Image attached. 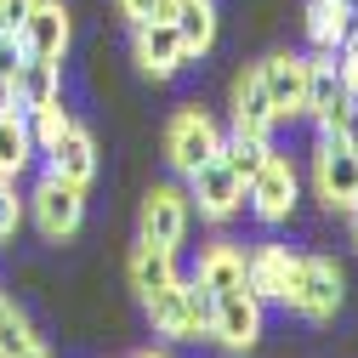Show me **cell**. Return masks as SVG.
Wrapping results in <instances>:
<instances>
[{
	"mask_svg": "<svg viewBox=\"0 0 358 358\" xmlns=\"http://www.w3.org/2000/svg\"><path fill=\"white\" fill-rule=\"evenodd\" d=\"M245 205L262 222H290V210H296V165L285 154H267L262 171L245 182Z\"/></svg>",
	"mask_w": 358,
	"mask_h": 358,
	"instance_id": "5",
	"label": "cell"
},
{
	"mask_svg": "<svg viewBox=\"0 0 358 358\" xmlns=\"http://www.w3.org/2000/svg\"><path fill=\"white\" fill-rule=\"evenodd\" d=\"M143 301H148V319H154L159 336H171V341H199V324H194V313H188V290H182V279L165 285V290H148Z\"/></svg>",
	"mask_w": 358,
	"mask_h": 358,
	"instance_id": "14",
	"label": "cell"
},
{
	"mask_svg": "<svg viewBox=\"0 0 358 358\" xmlns=\"http://www.w3.org/2000/svg\"><path fill=\"white\" fill-rule=\"evenodd\" d=\"M137 358H165V352H154V347H148V352H137Z\"/></svg>",
	"mask_w": 358,
	"mask_h": 358,
	"instance_id": "36",
	"label": "cell"
},
{
	"mask_svg": "<svg viewBox=\"0 0 358 358\" xmlns=\"http://www.w3.org/2000/svg\"><path fill=\"white\" fill-rule=\"evenodd\" d=\"M12 358H52V352H46V341H40V336H34V341H29L23 352H12Z\"/></svg>",
	"mask_w": 358,
	"mask_h": 358,
	"instance_id": "34",
	"label": "cell"
},
{
	"mask_svg": "<svg viewBox=\"0 0 358 358\" xmlns=\"http://www.w3.org/2000/svg\"><path fill=\"white\" fill-rule=\"evenodd\" d=\"M23 125H29V143H34V154H46L63 131L74 125V114L63 108V97H52V103H40V108H23Z\"/></svg>",
	"mask_w": 358,
	"mask_h": 358,
	"instance_id": "22",
	"label": "cell"
},
{
	"mask_svg": "<svg viewBox=\"0 0 358 358\" xmlns=\"http://www.w3.org/2000/svg\"><path fill=\"white\" fill-rule=\"evenodd\" d=\"M0 34H6V29H0Z\"/></svg>",
	"mask_w": 358,
	"mask_h": 358,
	"instance_id": "41",
	"label": "cell"
},
{
	"mask_svg": "<svg viewBox=\"0 0 358 358\" xmlns=\"http://www.w3.org/2000/svg\"><path fill=\"white\" fill-rule=\"evenodd\" d=\"M336 131H341V137H347V148L358 154V103H352V108L341 114V125H336Z\"/></svg>",
	"mask_w": 358,
	"mask_h": 358,
	"instance_id": "32",
	"label": "cell"
},
{
	"mask_svg": "<svg viewBox=\"0 0 358 358\" xmlns=\"http://www.w3.org/2000/svg\"><path fill=\"white\" fill-rule=\"evenodd\" d=\"M352 199H358V194H352ZM352 199H347V205H352Z\"/></svg>",
	"mask_w": 358,
	"mask_h": 358,
	"instance_id": "40",
	"label": "cell"
},
{
	"mask_svg": "<svg viewBox=\"0 0 358 358\" xmlns=\"http://www.w3.org/2000/svg\"><path fill=\"white\" fill-rule=\"evenodd\" d=\"M347 6H358V0H347Z\"/></svg>",
	"mask_w": 358,
	"mask_h": 358,
	"instance_id": "39",
	"label": "cell"
},
{
	"mask_svg": "<svg viewBox=\"0 0 358 358\" xmlns=\"http://www.w3.org/2000/svg\"><path fill=\"white\" fill-rule=\"evenodd\" d=\"M285 273H290V250L285 245H262L245 256V296H256L262 307L285 296Z\"/></svg>",
	"mask_w": 358,
	"mask_h": 358,
	"instance_id": "15",
	"label": "cell"
},
{
	"mask_svg": "<svg viewBox=\"0 0 358 358\" xmlns=\"http://www.w3.org/2000/svg\"><path fill=\"white\" fill-rule=\"evenodd\" d=\"M46 159H52V176H63V182H74V188H92V176H97V137L85 125H69L63 137L46 148Z\"/></svg>",
	"mask_w": 358,
	"mask_h": 358,
	"instance_id": "12",
	"label": "cell"
},
{
	"mask_svg": "<svg viewBox=\"0 0 358 358\" xmlns=\"http://www.w3.org/2000/svg\"><path fill=\"white\" fill-rule=\"evenodd\" d=\"M12 234H17V176L0 182V245H6Z\"/></svg>",
	"mask_w": 358,
	"mask_h": 358,
	"instance_id": "27",
	"label": "cell"
},
{
	"mask_svg": "<svg viewBox=\"0 0 358 358\" xmlns=\"http://www.w3.org/2000/svg\"><path fill=\"white\" fill-rule=\"evenodd\" d=\"M29 210H34V228L46 234L52 245L57 239H74V228H80V216H85V188H74V182H63V176H40V188L29 194Z\"/></svg>",
	"mask_w": 358,
	"mask_h": 358,
	"instance_id": "4",
	"label": "cell"
},
{
	"mask_svg": "<svg viewBox=\"0 0 358 358\" xmlns=\"http://www.w3.org/2000/svg\"><path fill=\"white\" fill-rule=\"evenodd\" d=\"M199 285H210L216 296L222 290H245V250H234V245H210L205 256H199V273H194Z\"/></svg>",
	"mask_w": 358,
	"mask_h": 358,
	"instance_id": "20",
	"label": "cell"
},
{
	"mask_svg": "<svg viewBox=\"0 0 358 358\" xmlns=\"http://www.w3.org/2000/svg\"><path fill=\"white\" fill-rule=\"evenodd\" d=\"M307 40H313V57L336 52V34H341V6H319V0H307Z\"/></svg>",
	"mask_w": 358,
	"mask_h": 358,
	"instance_id": "24",
	"label": "cell"
},
{
	"mask_svg": "<svg viewBox=\"0 0 358 358\" xmlns=\"http://www.w3.org/2000/svg\"><path fill=\"white\" fill-rule=\"evenodd\" d=\"M290 313H301V319L324 324L336 319L341 307V267L330 256H290V273H285V296H279Z\"/></svg>",
	"mask_w": 358,
	"mask_h": 358,
	"instance_id": "1",
	"label": "cell"
},
{
	"mask_svg": "<svg viewBox=\"0 0 358 358\" xmlns=\"http://www.w3.org/2000/svg\"><path fill=\"white\" fill-rule=\"evenodd\" d=\"M114 6H120V17H131V23H148V17H171L176 0H114Z\"/></svg>",
	"mask_w": 358,
	"mask_h": 358,
	"instance_id": "26",
	"label": "cell"
},
{
	"mask_svg": "<svg viewBox=\"0 0 358 358\" xmlns=\"http://www.w3.org/2000/svg\"><path fill=\"white\" fill-rule=\"evenodd\" d=\"M176 279H182V273H176V250L137 239V250H131V290L148 296V290H165V285H176Z\"/></svg>",
	"mask_w": 358,
	"mask_h": 358,
	"instance_id": "18",
	"label": "cell"
},
{
	"mask_svg": "<svg viewBox=\"0 0 358 358\" xmlns=\"http://www.w3.org/2000/svg\"><path fill=\"white\" fill-rule=\"evenodd\" d=\"M330 63H336V74H341V85H347V97L358 103V52H324Z\"/></svg>",
	"mask_w": 358,
	"mask_h": 358,
	"instance_id": "29",
	"label": "cell"
},
{
	"mask_svg": "<svg viewBox=\"0 0 358 358\" xmlns=\"http://www.w3.org/2000/svg\"><path fill=\"white\" fill-rule=\"evenodd\" d=\"M273 97H267V85H262V74L250 69L239 85H234V125L239 131H256V137H267V131H273Z\"/></svg>",
	"mask_w": 358,
	"mask_h": 358,
	"instance_id": "17",
	"label": "cell"
},
{
	"mask_svg": "<svg viewBox=\"0 0 358 358\" xmlns=\"http://www.w3.org/2000/svg\"><path fill=\"white\" fill-rule=\"evenodd\" d=\"M171 23H176V34H182L188 57L210 52V40H216V6H210V0H176Z\"/></svg>",
	"mask_w": 358,
	"mask_h": 358,
	"instance_id": "19",
	"label": "cell"
},
{
	"mask_svg": "<svg viewBox=\"0 0 358 358\" xmlns=\"http://www.w3.org/2000/svg\"><path fill=\"white\" fill-rule=\"evenodd\" d=\"M182 234H188V194L182 188H148V199H143V222H137V239L143 245H165V250H176L182 245Z\"/></svg>",
	"mask_w": 358,
	"mask_h": 358,
	"instance_id": "8",
	"label": "cell"
},
{
	"mask_svg": "<svg viewBox=\"0 0 358 358\" xmlns=\"http://www.w3.org/2000/svg\"><path fill=\"white\" fill-rule=\"evenodd\" d=\"M313 182H319V199L324 205H341V210L358 194V154L347 148V137H341L336 125L319 131V148H313Z\"/></svg>",
	"mask_w": 358,
	"mask_h": 358,
	"instance_id": "3",
	"label": "cell"
},
{
	"mask_svg": "<svg viewBox=\"0 0 358 358\" xmlns=\"http://www.w3.org/2000/svg\"><path fill=\"white\" fill-rule=\"evenodd\" d=\"M0 114H23L17 97H12V80H0Z\"/></svg>",
	"mask_w": 358,
	"mask_h": 358,
	"instance_id": "33",
	"label": "cell"
},
{
	"mask_svg": "<svg viewBox=\"0 0 358 358\" xmlns=\"http://www.w3.org/2000/svg\"><path fill=\"white\" fill-rule=\"evenodd\" d=\"M6 307H12V301H6V290H0V313H6Z\"/></svg>",
	"mask_w": 358,
	"mask_h": 358,
	"instance_id": "38",
	"label": "cell"
},
{
	"mask_svg": "<svg viewBox=\"0 0 358 358\" xmlns=\"http://www.w3.org/2000/svg\"><path fill=\"white\" fill-rule=\"evenodd\" d=\"M347 108H352V97H347L336 63H330V57H313V69H307V108H301V114H313L319 131H324V125H341Z\"/></svg>",
	"mask_w": 358,
	"mask_h": 358,
	"instance_id": "13",
	"label": "cell"
},
{
	"mask_svg": "<svg viewBox=\"0 0 358 358\" xmlns=\"http://www.w3.org/2000/svg\"><path fill=\"white\" fill-rule=\"evenodd\" d=\"M307 69H313V57H301V52H273L267 63H256V74L267 85V97H273L279 120H296L307 108Z\"/></svg>",
	"mask_w": 358,
	"mask_h": 358,
	"instance_id": "7",
	"label": "cell"
},
{
	"mask_svg": "<svg viewBox=\"0 0 358 358\" xmlns=\"http://www.w3.org/2000/svg\"><path fill=\"white\" fill-rule=\"evenodd\" d=\"M319 6H347V0H319Z\"/></svg>",
	"mask_w": 358,
	"mask_h": 358,
	"instance_id": "37",
	"label": "cell"
},
{
	"mask_svg": "<svg viewBox=\"0 0 358 358\" xmlns=\"http://www.w3.org/2000/svg\"><path fill=\"white\" fill-rule=\"evenodd\" d=\"M267 154H273V143H267V137H256V131H239V125H234V137H222V154H216V159L228 165L239 182H250Z\"/></svg>",
	"mask_w": 358,
	"mask_h": 358,
	"instance_id": "21",
	"label": "cell"
},
{
	"mask_svg": "<svg viewBox=\"0 0 358 358\" xmlns=\"http://www.w3.org/2000/svg\"><path fill=\"white\" fill-rule=\"evenodd\" d=\"M29 12H34V0H0V29L17 34V29L29 23Z\"/></svg>",
	"mask_w": 358,
	"mask_h": 358,
	"instance_id": "30",
	"label": "cell"
},
{
	"mask_svg": "<svg viewBox=\"0 0 358 358\" xmlns=\"http://www.w3.org/2000/svg\"><path fill=\"white\" fill-rule=\"evenodd\" d=\"M336 52H358V6H341V34H336Z\"/></svg>",
	"mask_w": 358,
	"mask_h": 358,
	"instance_id": "31",
	"label": "cell"
},
{
	"mask_svg": "<svg viewBox=\"0 0 358 358\" xmlns=\"http://www.w3.org/2000/svg\"><path fill=\"white\" fill-rule=\"evenodd\" d=\"M12 97H17V108H40V103L63 97V63H52V57H23V69H17V80H12Z\"/></svg>",
	"mask_w": 358,
	"mask_h": 358,
	"instance_id": "16",
	"label": "cell"
},
{
	"mask_svg": "<svg viewBox=\"0 0 358 358\" xmlns=\"http://www.w3.org/2000/svg\"><path fill=\"white\" fill-rule=\"evenodd\" d=\"M29 341H34L29 319H23L17 307H6V313H0V358H12V352H23Z\"/></svg>",
	"mask_w": 358,
	"mask_h": 358,
	"instance_id": "25",
	"label": "cell"
},
{
	"mask_svg": "<svg viewBox=\"0 0 358 358\" xmlns=\"http://www.w3.org/2000/svg\"><path fill=\"white\" fill-rule=\"evenodd\" d=\"M188 199L199 205V216L222 222V216H234L245 205V182L222 165V159H205L199 171H188Z\"/></svg>",
	"mask_w": 358,
	"mask_h": 358,
	"instance_id": "9",
	"label": "cell"
},
{
	"mask_svg": "<svg viewBox=\"0 0 358 358\" xmlns=\"http://www.w3.org/2000/svg\"><path fill=\"white\" fill-rule=\"evenodd\" d=\"M17 34H23L29 57L63 63V52H69V6H63V0H34V12H29V23Z\"/></svg>",
	"mask_w": 358,
	"mask_h": 358,
	"instance_id": "11",
	"label": "cell"
},
{
	"mask_svg": "<svg viewBox=\"0 0 358 358\" xmlns=\"http://www.w3.org/2000/svg\"><path fill=\"white\" fill-rule=\"evenodd\" d=\"M29 159H34V143H29L23 114H0V171H6V176H23Z\"/></svg>",
	"mask_w": 358,
	"mask_h": 358,
	"instance_id": "23",
	"label": "cell"
},
{
	"mask_svg": "<svg viewBox=\"0 0 358 358\" xmlns=\"http://www.w3.org/2000/svg\"><path fill=\"white\" fill-rule=\"evenodd\" d=\"M131 29H137V63L154 80H165L188 63V46H182V34H176L171 17H148V23H131Z\"/></svg>",
	"mask_w": 358,
	"mask_h": 358,
	"instance_id": "10",
	"label": "cell"
},
{
	"mask_svg": "<svg viewBox=\"0 0 358 358\" xmlns=\"http://www.w3.org/2000/svg\"><path fill=\"white\" fill-rule=\"evenodd\" d=\"M205 336H216L222 347H234V352H250L262 341V301L245 296V290H222L216 307H210V330Z\"/></svg>",
	"mask_w": 358,
	"mask_h": 358,
	"instance_id": "6",
	"label": "cell"
},
{
	"mask_svg": "<svg viewBox=\"0 0 358 358\" xmlns=\"http://www.w3.org/2000/svg\"><path fill=\"white\" fill-rule=\"evenodd\" d=\"M29 46H23V34H0V80H17Z\"/></svg>",
	"mask_w": 358,
	"mask_h": 358,
	"instance_id": "28",
	"label": "cell"
},
{
	"mask_svg": "<svg viewBox=\"0 0 358 358\" xmlns=\"http://www.w3.org/2000/svg\"><path fill=\"white\" fill-rule=\"evenodd\" d=\"M347 228H352V245H358V199L347 205Z\"/></svg>",
	"mask_w": 358,
	"mask_h": 358,
	"instance_id": "35",
	"label": "cell"
},
{
	"mask_svg": "<svg viewBox=\"0 0 358 358\" xmlns=\"http://www.w3.org/2000/svg\"><path fill=\"white\" fill-rule=\"evenodd\" d=\"M216 154H222V131H216V120H210L205 108H182V114L165 125V159H171L176 176L199 171V165L216 159Z\"/></svg>",
	"mask_w": 358,
	"mask_h": 358,
	"instance_id": "2",
	"label": "cell"
}]
</instances>
